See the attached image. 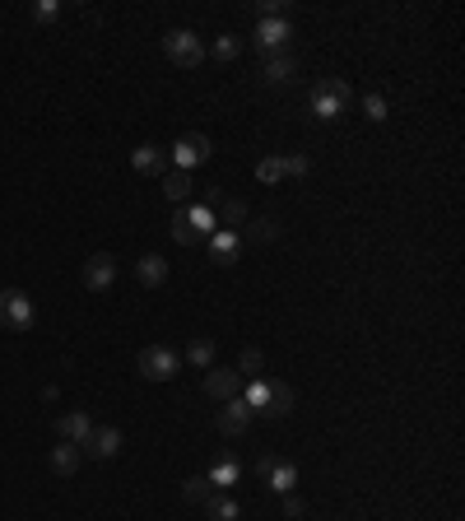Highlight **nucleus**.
I'll list each match as a JSON object with an SVG mask.
<instances>
[{"label": "nucleus", "instance_id": "1", "mask_svg": "<svg viewBox=\"0 0 465 521\" xmlns=\"http://www.w3.org/2000/svg\"><path fill=\"white\" fill-rule=\"evenodd\" d=\"M349 107H353V89L344 85L340 75H326V79H317V85H312V112H317L321 121L344 117Z\"/></svg>", "mask_w": 465, "mask_h": 521}, {"label": "nucleus", "instance_id": "2", "mask_svg": "<svg viewBox=\"0 0 465 521\" xmlns=\"http://www.w3.org/2000/svg\"><path fill=\"white\" fill-rule=\"evenodd\" d=\"M38 321V308L33 298L23 289H0V326L5 331H29V326Z\"/></svg>", "mask_w": 465, "mask_h": 521}, {"label": "nucleus", "instance_id": "3", "mask_svg": "<svg viewBox=\"0 0 465 521\" xmlns=\"http://www.w3.org/2000/svg\"><path fill=\"white\" fill-rule=\"evenodd\" d=\"M163 51H168V61L182 66V70H196L205 61V42L191 33V29H173L168 38H163Z\"/></svg>", "mask_w": 465, "mask_h": 521}, {"label": "nucleus", "instance_id": "4", "mask_svg": "<svg viewBox=\"0 0 465 521\" xmlns=\"http://www.w3.org/2000/svg\"><path fill=\"white\" fill-rule=\"evenodd\" d=\"M135 368H140V377H149V382H168V377H177L182 359H177V349H168V345H145L140 359H135Z\"/></svg>", "mask_w": 465, "mask_h": 521}, {"label": "nucleus", "instance_id": "5", "mask_svg": "<svg viewBox=\"0 0 465 521\" xmlns=\"http://www.w3.org/2000/svg\"><path fill=\"white\" fill-rule=\"evenodd\" d=\"M205 158H214V140H210V135H201V130L177 135V145L168 149V163H177L182 173H191V168H196V163H205Z\"/></svg>", "mask_w": 465, "mask_h": 521}, {"label": "nucleus", "instance_id": "6", "mask_svg": "<svg viewBox=\"0 0 465 521\" xmlns=\"http://www.w3.org/2000/svg\"><path fill=\"white\" fill-rule=\"evenodd\" d=\"M121 452V428H112V424H94L89 428V437L79 443V456H89V461H112Z\"/></svg>", "mask_w": 465, "mask_h": 521}, {"label": "nucleus", "instance_id": "7", "mask_svg": "<svg viewBox=\"0 0 465 521\" xmlns=\"http://www.w3.org/2000/svg\"><path fill=\"white\" fill-rule=\"evenodd\" d=\"M247 424H252V409H247V400H242V396L224 400V409H214V428L224 433V437H242V433H247Z\"/></svg>", "mask_w": 465, "mask_h": 521}, {"label": "nucleus", "instance_id": "8", "mask_svg": "<svg viewBox=\"0 0 465 521\" xmlns=\"http://www.w3.org/2000/svg\"><path fill=\"white\" fill-rule=\"evenodd\" d=\"M112 280H117V256L112 252H98V256L85 261V289L89 293H107Z\"/></svg>", "mask_w": 465, "mask_h": 521}, {"label": "nucleus", "instance_id": "9", "mask_svg": "<svg viewBox=\"0 0 465 521\" xmlns=\"http://www.w3.org/2000/svg\"><path fill=\"white\" fill-rule=\"evenodd\" d=\"M205 396H214V400H233V396H242V377H237V368H205Z\"/></svg>", "mask_w": 465, "mask_h": 521}, {"label": "nucleus", "instance_id": "10", "mask_svg": "<svg viewBox=\"0 0 465 521\" xmlns=\"http://www.w3.org/2000/svg\"><path fill=\"white\" fill-rule=\"evenodd\" d=\"M256 475L275 489V493H293V484H298V471L289 461H280V456H261L256 461Z\"/></svg>", "mask_w": 465, "mask_h": 521}, {"label": "nucleus", "instance_id": "11", "mask_svg": "<svg viewBox=\"0 0 465 521\" xmlns=\"http://www.w3.org/2000/svg\"><path fill=\"white\" fill-rule=\"evenodd\" d=\"M289 38H293V23H289V19H261L252 42H256L261 51H270V57H275V51L289 47Z\"/></svg>", "mask_w": 465, "mask_h": 521}, {"label": "nucleus", "instance_id": "12", "mask_svg": "<svg viewBox=\"0 0 465 521\" xmlns=\"http://www.w3.org/2000/svg\"><path fill=\"white\" fill-rule=\"evenodd\" d=\"M242 242H247V238L233 233V229H214V233H210V261H214V265H233V261L242 256Z\"/></svg>", "mask_w": 465, "mask_h": 521}, {"label": "nucleus", "instance_id": "13", "mask_svg": "<svg viewBox=\"0 0 465 521\" xmlns=\"http://www.w3.org/2000/svg\"><path fill=\"white\" fill-rule=\"evenodd\" d=\"M130 168L140 173V177H163L168 173V149H158V145H140L130 154Z\"/></svg>", "mask_w": 465, "mask_h": 521}, {"label": "nucleus", "instance_id": "14", "mask_svg": "<svg viewBox=\"0 0 465 521\" xmlns=\"http://www.w3.org/2000/svg\"><path fill=\"white\" fill-rule=\"evenodd\" d=\"M89 428H94V419L85 415V409H66V415H57V433H61V443H85L89 437Z\"/></svg>", "mask_w": 465, "mask_h": 521}, {"label": "nucleus", "instance_id": "15", "mask_svg": "<svg viewBox=\"0 0 465 521\" xmlns=\"http://www.w3.org/2000/svg\"><path fill=\"white\" fill-rule=\"evenodd\" d=\"M256 415H265V419H289V415H293V391L284 387V382H270L265 405L256 409Z\"/></svg>", "mask_w": 465, "mask_h": 521}, {"label": "nucleus", "instance_id": "16", "mask_svg": "<svg viewBox=\"0 0 465 521\" xmlns=\"http://www.w3.org/2000/svg\"><path fill=\"white\" fill-rule=\"evenodd\" d=\"M191 191H196L191 173H182V168H168V173H163V196H168L173 205H191Z\"/></svg>", "mask_w": 465, "mask_h": 521}, {"label": "nucleus", "instance_id": "17", "mask_svg": "<svg viewBox=\"0 0 465 521\" xmlns=\"http://www.w3.org/2000/svg\"><path fill=\"white\" fill-rule=\"evenodd\" d=\"M135 280L149 284V289H158L163 280H168V261H163L158 252H145L140 261H135Z\"/></svg>", "mask_w": 465, "mask_h": 521}, {"label": "nucleus", "instance_id": "18", "mask_svg": "<svg viewBox=\"0 0 465 521\" xmlns=\"http://www.w3.org/2000/svg\"><path fill=\"white\" fill-rule=\"evenodd\" d=\"M293 75H298V61L289 57V51L265 57V79H270V85H293Z\"/></svg>", "mask_w": 465, "mask_h": 521}, {"label": "nucleus", "instance_id": "19", "mask_svg": "<svg viewBox=\"0 0 465 521\" xmlns=\"http://www.w3.org/2000/svg\"><path fill=\"white\" fill-rule=\"evenodd\" d=\"M205 480H210V484H214V489H233V484H237V480H242V461H237V456H233V452H228V456H224V461H214V471H210V475H205Z\"/></svg>", "mask_w": 465, "mask_h": 521}, {"label": "nucleus", "instance_id": "20", "mask_svg": "<svg viewBox=\"0 0 465 521\" xmlns=\"http://www.w3.org/2000/svg\"><path fill=\"white\" fill-rule=\"evenodd\" d=\"M79 461H85V456H79V447H75V443L51 447V471H57V475H66V480L79 471Z\"/></svg>", "mask_w": 465, "mask_h": 521}, {"label": "nucleus", "instance_id": "21", "mask_svg": "<svg viewBox=\"0 0 465 521\" xmlns=\"http://www.w3.org/2000/svg\"><path fill=\"white\" fill-rule=\"evenodd\" d=\"M201 508H205V517H210V521H237V503H233V499H224L219 489L210 493V499H205Z\"/></svg>", "mask_w": 465, "mask_h": 521}, {"label": "nucleus", "instance_id": "22", "mask_svg": "<svg viewBox=\"0 0 465 521\" xmlns=\"http://www.w3.org/2000/svg\"><path fill=\"white\" fill-rule=\"evenodd\" d=\"M219 224L242 233V224H247V205H242V201H219Z\"/></svg>", "mask_w": 465, "mask_h": 521}, {"label": "nucleus", "instance_id": "23", "mask_svg": "<svg viewBox=\"0 0 465 521\" xmlns=\"http://www.w3.org/2000/svg\"><path fill=\"white\" fill-rule=\"evenodd\" d=\"M173 242L177 247H196L201 242V233L191 229V219H186V205H177V214H173Z\"/></svg>", "mask_w": 465, "mask_h": 521}, {"label": "nucleus", "instance_id": "24", "mask_svg": "<svg viewBox=\"0 0 465 521\" xmlns=\"http://www.w3.org/2000/svg\"><path fill=\"white\" fill-rule=\"evenodd\" d=\"M186 219H191V229H196L201 238H210V233H214V224H219L210 205H186Z\"/></svg>", "mask_w": 465, "mask_h": 521}, {"label": "nucleus", "instance_id": "25", "mask_svg": "<svg viewBox=\"0 0 465 521\" xmlns=\"http://www.w3.org/2000/svg\"><path fill=\"white\" fill-rule=\"evenodd\" d=\"M186 364H196V368H214V340H191L186 345Z\"/></svg>", "mask_w": 465, "mask_h": 521}, {"label": "nucleus", "instance_id": "26", "mask_svg": "<svg viewBox=\"0 0 465 521\" xmlns=\"http://www.w3.org/2000/svg\"><path fill=\"white\" fill-rule=\"evenodd\" d=\"M210 493H214V484H210L205 475H191V480H182V499H186V503H205Z\"/></svg>", "mask_w": 465, "mask_h": 521}, {"label": "nucleus", "instance_id": "27", "mask_svg": "<svg viewBox=\"0 0 465 521\" xmlns=\"http://www.w3.org/2000/svg\"><path fill=\"white\" fill-rule=\"evenodd\" d=\"M261 368H265V354L247 345V349H242V359H237V377H256Z\"/></svg>", "mask_w": 465, "mask_h": 521}, {"label": "nucleus", "instance_id": "28", "mask_svg": "<svg viewBox=\"0 0 465 521\" xmlns=\"http://www.w3.org/2000/svg\"><path fill=\"white\" fill-rule=\"evenodd\" d=\"M280 177H284V163H280V158H261V163H256V182L275 186Z\"/></svg>", "mask_w": 465, "mask_h": 521}, {"label": "nucleus", "instance_id": "29", "mask_svg": "<svg viewBox=\"0 0 465 521\" xmlns=\"http://www.w3.org/2000/svg\"><path fill=\"white\" fill-rule=\"evenodd\" d=\"M237 51H242V42H237L233 33H219V38H214V57H219V61H233Z\"/></svg>", "mask_w": 465, "mask_h": 521}, {"label": "nucleus", "instance_id": "30", "mask_svg": "<svg viewBox=\"0 0 465 521\" xmlns=\"http://www.w3.org/2000/svg\"><path fill=\"white\" fill-rule=\"evenodd\" d=\"M363 112H368V121H387V98H381V94H363Z\"/></svg>", "mask_w": 465, "mask_h": 521}, {"label": "nucleus", "instance_id": "31", "mask_svg": "<svg viewBox=\"0 0 465 521\" xmlns=\"http://www.w3.org/2000/svg\"><path fill=\"white\" fill-rule=\"evenodd\" d=\"M280 163H284V177H308V168H312L308 154H289V158H280Z\"/></svg>", "mask_w": 465, "mask_h": 521}, {"label": "nucleus", "instance_id": "32", "mask_svg": "<svg viewBox=\"0 0 465 521\" xmlns=\"http://www.w3.org/2000/svg\"><path fill=\"white\" fill-rule=\"evenodd\" d=\"M33 19H38V23H57V19H61V5H57V0H38Z\"/></svg>", "mask_w": 465, "mask_h": 521}, {"label": "nucleus", "instance_id": "33", "mask_svg": "<svg viewBox=\"0 0 465 521\" xmlns=\"http://www.w3.org/2000/svg\"><path fill=\"white\" fill-rule=\"evenodd\" d=\"M275 233H280V224H275V219H256V224L247 229V238H256V242H270Z\"/></svg>", "mask_w": 465, "mask_h": 521}, {"label": "nucleus", "instance_id": "34", "mask_svg": "<svg viewBox=\"0 0 465 521\" xmlns=\"http://www.w3.org/2000/svg\"><path fill=\"white\" fill-rule=\"evenodd\" d=\"M303 512H308V508H303V499H293V493H284V517H289V521H298Z\"/></svg>", "mask_w": 465, "mask_h": 521}]
</instances>
